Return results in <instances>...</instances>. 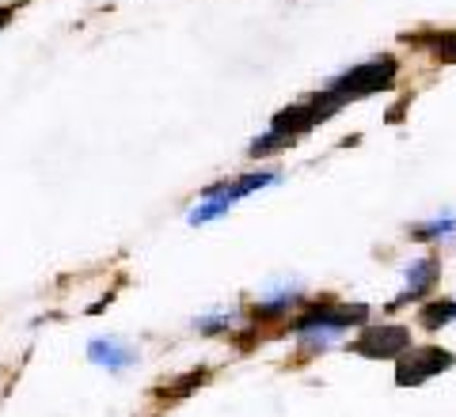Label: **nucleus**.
<instances>
[{"instance_id":"f257e3e1","label":"nucleus","mask_w":456,"mask_h":417,"mask_svg":"<svg viewBox=\"0 0 456 417\" xmlns=\"http://www.w3.org/2000/svg\"><path fill=\"white\" fill-rule=\"evenodd\" d=\"M365 315H369L365 304H331V300H323V304H312L301 319L293 323V334L301 338L305 349H323L342 330L365 323Z\"/></svg>"},{"instance_id":"f03ea898","label":"nucleus","mask_w":456,"mask_h":417,"mask_svg":"<svg viewBox=\"0 0 456 417\" xmlns=\"http://www.w3.org/2000/svg\"><path fill=\"white\" fill-rule=\"evenodd\" d=\"M392 80H395V61H392V57H377V61H365L358 68H350V73L335 76L323 88V99L338 110L346 99H362L369 92H380V88H388Z\"/></svg>"},{"instance_id":"7ed1b4c3","label":"nucleus","mask_w":456,"mask_h":417,"mask_svg":"<svg viewBox=\"0 0 456 417\" xmlns=\"http://www.w3.org/2000/svg\"><path fill=\"white\" fill-rule=\"evenodd\" d=\"M411 349V330L403 323H369L362 326V334L350 341V353L358 357H373V361H380V357H403Z\"/></svg>"},{"instance_id":"20e7f679","label":"nucleus","mask_w":456,"mask_h":417,"mask_svg":"<svg viewBox=\"0 0 456 417\" xmlns=\"http://www.w3.org/2000/svg\"><path fill=\"white\" fill-rule=\"evenodd\" d=\"M452 368V353L437 349V345H422V349H407L395 365V383L399 387H422L426 380H434L437 372Z\"/></svg>"},{"instance_id":"39448f33","label":"nucleus","mask_w":456,"mask_h":417,"mask_svg":"<svg viewBox=\"0 0 456 417\" xmlns=\"http://www.w3.org/2000/svg\"><path fill=\"white\" fill-rule=\"evenodd\" d=\"M441 277V266L434 258H419V262L407 266V293L399 296V304H407V300H426L434 293V285Z\"/></svg>"},{"instance_id":"423d86ee","label":"nucleus","mask_w":456,"mask_h":417,"mask_svg":"<svg viewBox=\"0 0 456 417\" xmlns=\"http://www.w3.org/2000/svg\"><path fill=\"white\" fill-rule=\"evenodd\" d=\"M88 357L95 365H103V368H110V372H122L126 365H134V349L126 341H118V338H95L92 345H88Z\"/></svg>"},{"instance_id":"0eeeda50","label":"nucleus","mask_w":456,"mask_h":417,"mask_svg":"<svg viewBox=\"0 0 456 417\" xmlns=\"http://www.w3.org/2000/svg\"><path fill=\"white\" fill-rule=\"evenodd\" d=\"M452 319H456V300H430V304H422V311H419L422 330H441Z\"/></svg>"},{"instance_id":"6e6552de","label":"nucleus","mask_w":456,"mask_h":417,"mask_svg":"<svg viewBox=\"0 0 456 417\" xmlns=\"http://www.w3.org/2000/svg\"><path fill=\"white\" fill-rule=\"evenodd\" d=\"M452 232H456V217H445V221H430V224L415 228V239H445Z\"/></svg>"},{"instance_id":"1a4fd4ad","label":"nucleus","mask_w":456,"mask_h":417,"mask_svg":"<svg viewBox=\"0 0 456 417\" xmlns=\"http://www.w3.org/2000/svg\"><path fill=\"white\" fill-rule=\"evenodd\" d=\"M434 50H437V57H452V61H456V31L452 35H434Z\"/></svg>"},{"instance_id":"9d476101","label":"nucleus","mask_w":456,"mask_h":417,"mask_svg":"<svg viewBox=\"0 0 456 417\" xmlns=\"http://www.w3.org/2000/svg\"><path fill=\"white\" fill-rule=\"evenodd\" d=\"M16 16V4H0V31H4V23Z\"/></svg>"}]
</instances>
